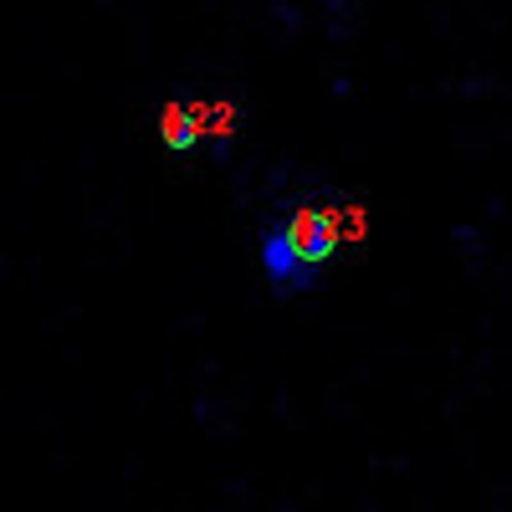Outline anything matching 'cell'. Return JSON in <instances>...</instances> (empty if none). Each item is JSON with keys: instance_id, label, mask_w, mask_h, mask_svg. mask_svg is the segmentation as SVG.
I'll return each instance as SVG.
<instances>
[{"instance_id": "cell-1", "label": "cell", "mask_w": 512, "mask_h": 512, "mask_svg": "<svg viewBox=\"0 0 512 512\" xmlns=\"http://www.w3.org/2000/svg\"><path fill=\"white\" fill-rule=\"evenodd\" d=\"M256 267H262V277H267V292H272V297H282V303L318 292V282H323V277H318V267H308L303 256H297V251L287 246V231H282V221H277V216L262 226V236H256Z\"/></svg>"}, {"instance_id": "cell-3", "label": "cell", "mask_w": 512, "mask_h": 512, "mask_svg": "<svg viewBox=\"0 0 512 512\" xmlns=\"http://www.w3.org/2000/svg\"><path fill=\"white\" fill-rule=\"evenodd\" d=\"M159 139L169 154H190L200 144V108H185V103H169L159 113Z\"/></svg>"}, {"instance_id": "cell-2", "label": "cell", "mask_w": 512, "mask_h": 512, "mask_svg": "<svg viewBox=\"0 0 512 512\" xmlns=\"http://www.w3.org/2000/svg\"><path fill=\"white\" fill-rule=\"evenodd\" d=\"M282 231H287V246L303 256L308 267H323L328 256L338 251V210L333 205H287L282 210Z\"/></svg>"}]
</instances>
